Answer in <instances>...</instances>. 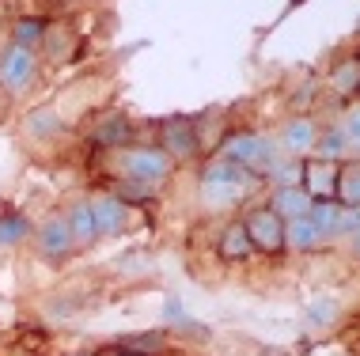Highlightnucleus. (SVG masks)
Wrapping results in <instances>:
<instances>
[{"label":"nucleus","mask_w":360,"mask_h":356,"mask_svg":"<svg viewBox=\"0 0 360 356\" xmlns=\"http://www.w3.org/2000/svg\"><path fill=\"white\" fill-rule=\"evenodd\" d=\"M27 235V220L23 216H4L0 220V243H19Z\"/></svg>","instance_id":"a211bd4d"},{"label":"nucleus","mask_w":360,"mask_h":356,"mask_svg":"<svg viewBox=\"0 0 360 356\" xmlns=\"http://www.w3.org/2000/svg\"><path fill=\"white\" fill-rule=\"evenodd\" d=\"M224 156L231 163H247V167H266V163H274V144L262 140L258 133H239V137H231L224 144Z\"/></svg>","instance_id":"20e7f679"},{"label":"nucleus","mask_w":360,"mask_h":356,"mask_svg":"<svg viewBox=\"0 0 360 356\" xmlns=\"http://www.w3.org/2000/svg\"><path fill=\"white\" fill-rule=\"evenodd\" d=\"M160 133H163V148H167L171 156H179V159H186V156H193V152L201 148V144H198V129H193V125L182 118V114L163 118Z\"/></svg>","instance_id":"39448f33"},{"label":"nucleus","mask_w":360,"mask_h":356,"mask_svg":"<svg viewBox=\"0 0 360 356\" xmlns=\"http://www.w3.org/2000/svg\"><path fill=\"white\" fill-rule=\"evenodd\" d=\"M87 213H91V224L99 235H118L125 228V205L114 197H91L87 201Z\"/></svg>","instance_id":"423d86ee"},{"label":"nucleus","mask_w":360,"mask_h":356,"mask_svg":"<svg viewBox=\"0 0 360 356\" xmlns=\"http://www.w3.org/2000/svg\"><path fill=\"white\" fill-rule=\"evenodd\" d=\"M311 144H315V125H311L307 118H296L285 129V148L292 152V156H300V152H307Z\"/></svg>","instance_id":"4468645a"},{"label":"nucleus","mask_w":360,"mask_h":356,"mask_svg":"<svg viewBox=\"0 0 360 356\" xmlns=\"http://www.w3.org/2000/svg\"><path fill=\"white\" fill-rule=\"evenodd\" d=\"M38 246H42V254L61 258L65 250L72 246L69 220H65V216H50V220H46V224H42V232H38Z\"/></svg>","instance_id":"0eeeda50"},{"label":"nucleus","mask_w":360,"mask_h":356,"mask_svg":"<svg viewBox=\"0 0 360 356\" xmlns=\"http://www.w3.org/2000/svg\"><path fill=\"white\" fill-rule=\"evenodd\" d=\"M345 140H353L356 148H360V110L349 114V125H345Z\"/></svg>","instance_id":"5701e85b"},{"label":"nucleus","mask_w":360,"mask_h":356,"mask_svg":"<svg viewBox=\"0 0 360 356\" xmlns=\"http://www.w3.org/2000/svg\"><path fill=\"white\" fill-rule=\"evenodd\" d=\"M334 201L338 205H349V209H360V163H349L345 171H338Z\"/></svg>","instance_id":"9d476101"},{"label":"nucleus","mask_w":360,"mask_h":356,"mask_svg":"<svg viewBox=\"0 0 360 356\" xmlns=\"http://www.w3.org/2000/svg\"><path fill=\"white\" fill-rule=\"evenodd\" d=\"M342 148H345V133H326V137L319 140V152H323V156H342Z\"/></svg>","instance_id":"4be33fe9"},{"label":"nucleus","mask_w":360,"mask_h":356,"mask_svg":"<svg viewBox=\"0 0 360 356\" xmlns=\"http://www.w3.org/2000/svg\"><path fill=\"white\" fill-rule=\"evenodd\" d=\"M247 182H201V194H205L209 205H231Z\"/></svg>","instance_id":"2eb2a0df"},{"label":"nucleus","mask_w":360,"mask_h":356,"mask_svg":"<svg viewBox=\"0 0 360 356\" xmlns=\"http://www.w3.org/2000/svg\"><path fill=\"white\" fill-rule=\"evenodd\" d=\"M356 250H360V228H356Z\"/></svg>","instance_id":"b1692460"},{"label":"nucleus","mask_w":360,"mask_h":356,"mask_svg":"<svg viewBox=\"0 0 360 356\" xmlns=\"http://www.w3.org/2000/svg\"><path fill=\"white\" fill-rule=\"evenodd\" d=\"M356 65H360V57H356Z\"/></svg>","instance_id":"bb28decb"},{"label":"nucleus","mask_w":360,"mask_h":356,"mask_svg":"<svg viewBox=\"0 0 360 356\" xmlns=\"http://www.w3.org/2000/svg\"><path fill=\"white\" fill-rule=\"evenodd\" d=\"M38 38H42V23H38V19H23V23H19V42L15 46H27V50H31V42H38Z\"/></svg>","instance_id":"412c9836"},{"label":"nucleus","mask_w":360,"mask_h":356,"mask_svg":"<svg viewBox=\"0 0 360 356\" xmlns=\"http://www.w3.org/2000/svg\"><path fill=\"white\" fill-rule=\"evenodd\" d=\"M243 228H247L250 246H262L266 254H277L285 246V224H281V216L274 209H255V213L243 220Z\"/></svg>","instance_id":"f03ea898"},{"label":"nucleus","mask_w":360,"mask_h":356,"mask_svg":"<svg viewBox=\"0 0 360 356\" xmlns=\"http://www.w3.org/2000/svg\"><path fill=\"white\" fill-rule=\"evenodd\" d=\"M269 209H274L277 216L300 220V216H307V213H311V197L304 194V186H281Z\"/></svg>","instance_id":"6e6552de"},{"label":"nucleus","mask_w":360,"mask_h":356,"mask_svg":"<svg viewBox=\"0 0 360 356\" xmlns=\"http://www.w3.org/2000/svg\"><path fill=\"white\" fill-rule=\"evenodd\" d=\"M125 137H129V121H125V118H114V121H106V125L95 129V140H99V144H118Z\"/></svg>","instance_id":"f3484780"},{"label":"nucleus","mask_w":360,"mask_h":356,"mask_svg":"<svg viewBox=\"0 0 360 356\" xmlns=\"http://www.w3.org/2000/svg\"><path fill=\"white\" fill-rule=\"evenodd\" d=\"M31 76H34V53L27 46H8L0 53V91L19 95L31 84Z\"/></svg>","instance_id":"7ed1b4c3"},{"label":"nucleus","mask_w":360,"mask_h":356,"mask_svg":"<svg viewBox=\"0 0 360 356\" xmlns=\"http://www.w3.org/2000/svg\"><path fill=\"white\" fill-rule=\"evenodd\" d=\"M356 80H360V65H356V61H345L342 69L334 72L338 91H353V88H356Z\"/></svg>","instance_id":"6ab92c4d"},{"label":"nucleus","mask_w":360,"mask_h":356,"mask_svg":"<svg viewBox=\"0 0 360 356\" xmlns=\"http://www.w3.org/2000/svg\"><path fill=\"white\" fill-rule=\"evenodd\" d=\"M125 356H144V352H125Z\"/></svg>","instance_id":"393cba45"},{"label":"nucleus","mask_w":360,"mask_h":356,"mask_svg":"<svg viewBox=\"0 0 360 356\" xmlns=\"http://www.w3.org/2000/svg\"><path fill=\"white\" fill-rule=\"evenodd\" d=\"M69 232H72L76 243H91V239H95V224H91V213H87V205L72 209V216H69Z\"/></svg>","instance_id":"dca6fc26"},{"label":"nucleus","mask_w":360,"mask_h":356,"mask_svg":"<svg viewBox=\"0 0 360 356\" xmlns=\"http://www.w3.org/2000/svg\"><path fill=\"white\" fill-rule=\"evenodd\" d=\"M285 239H288V243L296 246V250H311V246L319 243V239H323V232L315 228V220H311V216H300V220H292V224H288Z\"/></svg>","instance_id":"ddd939ff"},{"label":"nucleus","mask_w":360,"mask_h":356,"mask_svg":"<svg viewBox=\"0 0 360 356\" xmlns=\"http://www.w3.org/2000/svg\"><path fill=\"white\" fill-rule=\"evenodd\" d=\"M247 254H250L247 228H243V220H236V224H228V232H224V239H220V258L224 262H243Z\"/></svg>","instance_id":"9b49d317"},{"label":"nucleus","mask_w":360,"mask_h":356,"mask_svg":"<svg viewBox=\"0 0 360 356\" xmlns=\"http://www.w3.org/2000/svg\"><path fill=\"white\" fill-rule=\"evenodd\" d=\"M334 182H338V171L330 167V163H315V167L307 171V182H304V194L315 201H330L334 197Z\"/></svg>","instance_id":"1a4fd4ad"},{"label":"nucleus","mask_w":360,"mask_h":356,"mask_svg":"<svg viewBox=\"0 0 360 356\" xmlns=\"http://www.w3.org/2000/svg\"><path fill=\"white\" fill-rule=\"evenodd\" d=\"M311 220H315V228L323 235H334V232H342V205L338 201H319V205H311Z\"/></svg>","instance_id":"f8f14e48"},{"label":"nucleus","mask_w":360,"mask_h":356,"mask_svg":"<svg viewBox=\"0 0 360 356\" xmlns=\"http://www.w3.org/2000/svg\"><path fill=\"white\" fill-rule=\"evenodd\" d=\"M330 319H334V303H330V300H319V303H311V307H307V322L326 326Z\"/></svg>","instance_id":"aec40b11"},{"label":"nucleus","mask_w":360,"mask_h":356,"mask_svg":"<svg viewBox=\"0 0 360 356\" xmlns=\"http://www.w3.org/2000/svg\"><path fill=\"white\" fill-rule=\"evenodd\" d=\"M122 171H125V178L155 186V182H163L171 175V156L160 152V148H133V152H125Z\"/></svg>","instance_id":"f257e3e1"},{"label":"nucleus","mask_w":360,"mask_h":356,"mask_svg":"<svg viewBox=\"0 0 360 356\" xmlns=\"http://www.w3.org/2000/svg\"><path fill=\"white\" fill-rule=\"evenodd\" d=\"M72 356H87V352H72Z\"/></svg>","instance_id":"a878e982"}]
</instances>
